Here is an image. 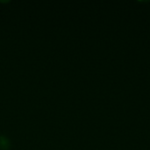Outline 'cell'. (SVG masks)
<instances>
[{
    "mask_svg": "<svg viewBox=\"0 0 150 150\" xmlns=\"http://www.w3.org/2000/svg\"><path fill=\"white\" fill-rule=\"evenodd\" d=\"M9 147V142H8V140L5 139L4 137H1L0 138V148L1 149H8Z\"/></svg>",
    "mask_w": 150,
    "mask_h": 150,
    "instance_id": "6da1fadb",
    "label": "cell"
}]
</instances>
